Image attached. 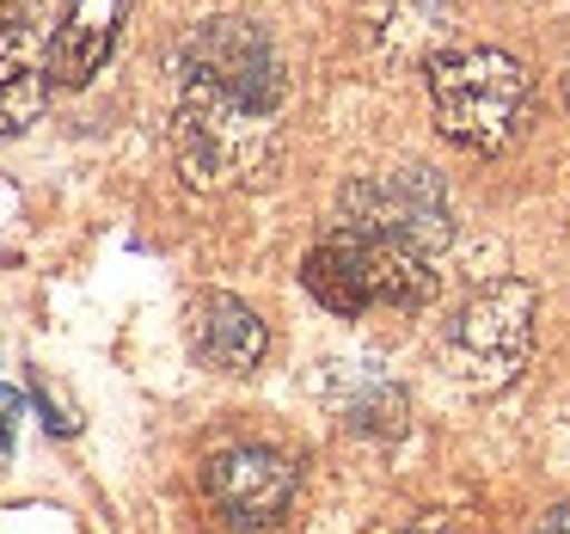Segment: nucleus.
Masks as SVG:
<instances>
[{"label": "nucleus", "instance_id": "nucleus-1", "mask_svg": "<svg viewBox=\"0 0 570 534\" xmlns=\"http://www.w3.org/2000/svg\"><path fill=\"white\" fill-rule=\"evenodd\" d=\"M173 161L190 191H227L276 148L288 80L283 56L252 19H203L173 56Z\"/></svg>", "mask_w": 570, "mask_h": 534}, {"label": "nucleus", "instance_id": "nucleus-2", "mask_svg": "<svg viewBox=\"0 0 570 534\" xmlns=\"http://www.w3.org/2000/svg\"><path fill=\"white\" fill-rule=\"evenodd\" d=\"M301 283L325 313H344V320H362L374 308L411 313L435 295V252L332 215V227L313 240L301 264Z\"/></svg>", "mask_w": 570, "mask_h": 534}, {"label": "nucleus", "instance_id": "nucleus-3", "mask_svg": "<svg viewBox=\"0 0 570 534\" xmlns=\"http://www.w3.org/2000/svg\"><path fill=\"white\" fill-rule=\"evenodd\" d=\"M430 105L454 148L503 154L521 136V124H528L533 80L515 56L484 50V43H460V50H442L430 62Z\"/></svg>", "mask_w": 570, "mask_h": 534}, {"label": "nucleus", "instance_id": "nucleus-4", "mask_svg": "<svg viewBox=\"0 0 570 534\" xmlns=\"http://www.w3.org/2000/svg\"><path fill=\"white\" fill-rule=\"evenodd\" d=\"M533 320H540V295L521 276H497V283L472 289L442 332L448 375L466 394H503L533 357Z\"/></svg>", "mask_w": 570, "mask_h": 534}, {"label": "nucleus", "instance_id": "nucleus-5", "mask_svg": "<svg viewBox=\"0 0 570 534\" xmlns=\"http://www.w3.org/2000/svg\"><path fill=\"white\" fill-rule=\"evenodd\" d=\"M337 222L374 227V234L411 240L423 252H442L454 234V210L448 191L430 166H399V173H374V178H350L337 197Z\"/></svg>", "mask_w": 570, "mask_h": 534}, {"label": "nucleus", "instance_id": "nucleus-6", "mask_svg": "<svg viewBox=\"0 0 570 534\" xmlns=\"http://www.w3.org/2000/svg\"><path fill=\"white\" fill-rule=\"evenodd\" d=\"M203 492L222 509L234 528H271L283 522V509L295 504V460L276 455V448H222V455L203 467Z\"/></svg>", "mask_w": 570, "mask_h": 534}, {"label": "nucleus", "instance_id": "nucleus-7", "mask_svg": "<svg viewBox=\"0 0 570 534\" xmlns=\"http://www.w3.org/2000/svg\"><path fill=\"white\" fill-rule=\"evenodd\" d=\"M356 31L381 62H435L454 31L448 0H356Z\"/></svg>", "mask_w": 570, "mask_h": 534}, {"label": "nucleus", "instance_id": "nucleus-8", "mask_svg": "<svg viewBox=\"0 0 570 534\" xmlns=\"http://www.w3.org/2000/svg\"><path fill=\"white\" fill-rule=\"evenodd\" d=\"M129 0H68L62 19L50 31V80L56 87H87L105 62H111L117 38H124Z\"/></svg>", "mask_w": 570, "mask_h": 534}, {"label": "nucleus", "instance_id": "nucleus-9", "mask_svg": "<svg viewBox=\"0 0 570 534\" xmlns=\"http://www.w3.org/2000/svg\"><path fill=\"white\" fill-rule=\"evenodd\" d=\"M190 344H197V357L215 375H252L264 362V350H271V332L239 295L209 289V295L190 301Z\"/></svg>", "mask_w": 570, "mask_h": 534}, {"label": "nucleus", "instance_id": "nucleus-10", "mask_svg": "<svg viewBox=\"0 0 570 534\" xmlns=\"http://www.w3.org/2000/svg\"><path fill=\"white\" fill-rule=\"evenodd\" d=\"M50 105V43L31 26H0V136H26Z\"/></svg>", "mask_w": 570, "mask_h": 534}, {"label": "nucleus", "instance_id": "nucleus-11", "mask_svg": "<svg viewBox=\"0 0 570 534\" xmlns=\"http://www.w3.org/2000/svg\"><path fill=\"white\" fill-rule=\"evenodd\" d=\"M19 418H26V394H19V387H0V467H7V455H13Z\"/></svg>", "mask_w": 570, "mask_h": 534}, {"label": "nucleus", "instance_id": "nucleus-12", "mask_svg": "<svg viewBox=\"0 0 570 534\" xmlns=\"http://www.w3.org/2000/svg\"><path fill=\"white\" fill-rule=\"evenodd\" d=\"M386 534H454V522L435 516V509H423V516H405L399 528H386Z\"/></svg>", "mask_w": 570, "mask_h": 534}, {"label": "nucleus", "instance_id": "nucleus-13", "mask_svg": "<svg viewBox=\"0 0 570 534\" xmlns=\"http://www.w3.org/2000/svg\"><path fill=\"white\" fill-rule=\"evenodd\" d=\"M528 534H570V504H558V509H546L540 522H533Z\"/></svg>", "mask_w": 570, "mask_h": 534}, {"label": "nucleus", "instance_id": "nucleus-14", "mask_svg": "<svg viewBox=\"0 0 570 534\" xmlns=\"http://www.w3.org/2000/svg\"><path fill=\"white\" fill-rule=\"evenodd\" d=\"M564 99H570V75H564Z\"/></svg>", "mask_w": 570, "mask_h": 534}]
</instances>
